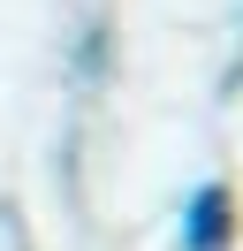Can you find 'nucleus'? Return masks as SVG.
Masks as SVG:
<instances>
[{
  "instance_id": "1",
  "label": "nucleus",
  "mask_w": 243,
  "mask_h": 251,
  "mask_svg": "<svg viewBox=\"0 0 243 251\" xmlns=\"http://www.w3.org/2000/svg\"><path fill=\"white\" fill-rule=\"evenodd\" d=\"M175 251H236V190L197 183L175 213Z\"/></svg>"
}]
</instances>
